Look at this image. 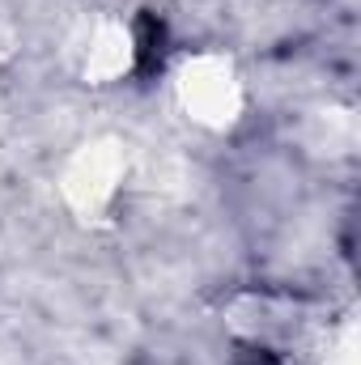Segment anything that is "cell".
I'll return each instance as SVG.
<instances>
[{
  "label": "cell",
  "mask_w": 361,
  "mask_h": 365,
  "mask_svg": "<svg viewBox=\"0 0 361 365\" xmlns=\"http://www.w3.org/2000/svg\"><path fill=\"white\" fill-rule=\"evenodd\" d=\"M175 86H179L183 110H187L200 128L221 132V128H230V123L243 115V81H238L234 64L221 60V56H208V51L191 56V60L183 64V73H179Z\"/></svg>",
  "instance_id": "cell-1"
}]
</instances>
